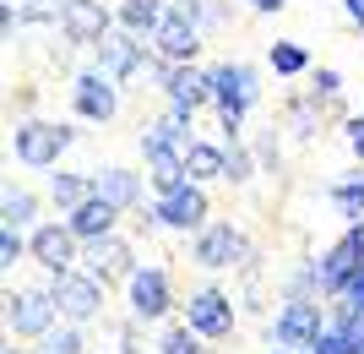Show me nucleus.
Masks as SVG:
<instances>
[{
	"label": "nucleus",
	"instance_id": "33",
	"mask_svg": "<svg viewBox=\"0 0 364 354\" xmlns=\"http://www.w3.org/2000/svg\"><path fill=\"white\" fill-rule=\"evenodd\" d=\"M168 6V16L174 22H191V28H201L207 22V0H164Z\"/></svg>",
	"mask_w": 364,
	"mask_h": 354
},
{
	"label": "nucleus",
	"instance_id": "5",
	"mask_svg": "<svg viewBox=\"0 0 364 354\" xmlns=\"http://www.w3.org/2000/svg\"><path fill=\"white\" fill-rule=\"evenodd\" d=\"M125 311H131V322H164L168 311H174V283L158 262H141L136 273L125 278Z\"/></svg>",
	"mask_w": 364,
	"mask_h": 354
},
{
	"label": "nucleus",
	"instance_id": "16",
	"mask_svg": "<svg viewBox=\"0 0 364 354\" xmlns=\"http://www.w3.org/2000/svg\"><path fill=\"white\" fill-rule=\"evenodd\" d=\"M152 55H164L168 66H191L201 55V28H191V22H174V16H164V28L152 33Z\"/></svg>",
	"mask_w": 364,
	"mask_h": 354
},
{
	"label": "nucleus",
	"instance_id": "32",
	"mask_svg": "<svg viewBox=\"0 0 364 354\" xmlns=\"http://www.w3.org/2000/svg\"><path fill=\"white\" fill-rule=\"evenodd\" d=\"M22 256H28V240H22V229H11V224H6V229H0V267L11 273Z\"/></svg>",
	"mask_w": 364,
	"mask_h": 354
},
{
	"label": "nucleus",
	"instance_id": "25",
	"mask_svg": "<svg viewBox=\"0 0 364 354\" xmlns=\"http://www.w3.org/2000/svg\"><path fill=\"white\" fill-rule=\"evenodd\" d=\"M332 207L343 213V224H364V175H343L332 185Z\"/></svg>",
	"mask_w": 364,
	"mask_h": 354
},
{
	"label": "nucleus",
	"instance_id": "10",
	"mask_svg": "<svg viewBox=\"0 0 364 354\" xmlns=\"http://www.w3.org/2000/svg\"><path fill=\"white\" fill-rule=\"evenodd\" d=\"M158 207V224L164 229H180V234H196V229H207L213 224V202H207V185H196V180H185V185H174V191H164V197L152 202Z\"/></svg>",
	"mask_w": 364,
	"mask_h": 354
},
{
	"label": "nucleus",
	"instance_id": "18",
	"mask_svg": "<svg viewBox=\"0 0 364 354\" xmlns=\"http://www.w3.org/2000/svg\"><path fill=\"white\" fill-rule=\"evenodd\" d=\"M92 185H98V197L114 202L120 213H136V207H141V175H136V170H120V164L92 170Z\"/></svg>",
	"mask_w": 364,
	"mask_h": 354
},
{
	"label": "nucleus",
	"instance_id": "6",
	"mask_svg": "<svg viewBox=\"0 0 364 354\" xmlns=\"http://www.w3.org/2000/svg\"><path fill=\"white\" fill-rule=\"evenodd\" d=\"M28 262H38L49 278L71 273V267H82V240L71 234L65 218H44L38 229H28Z\"/></svg>",
	"mask_w": 364,
	"mask_h": 354
},
{
	"label": "nucleus",
	"instance_id": "37",
	"mask_svg": "<svg viewBox=\"0 0 364 354\" xmlns=\"http://www.w3.org/2000/svg\"><path fill=\"white\" fill-rule=\"evenodd\" d=\"M343 11H348L353 22H364V0H343Z\"/></svg>",
	"mask_w": 364,
	"mask_h": 354
},
{
	"label": "nucleus",
	"instance_id": "41",
	"mask_svg": "<svg viewBox=\"0 0 364 354\" xmlns=\"http://www.w3.org/2000/svg\"><path fill=\"white\" fill-rule=\"evenodd\" d=\"M359 33H364V22H359Z\"/></svg>",
	"mask_w": 364,
	"mask_h": 354
},
{
	"label": "nucleus",
	"instance_id": "28",
	"mask_svg": "<svg viewBox=\"0 0 364 354\" xmlns=\"http://www.w3.org/2000/svg\"><path fill=\"white\" fill-rule=\"evenodd\" d=\"M158 354H213V349H207V338L191 322H174L164 333V343H158Z\"/></svg>",
	"mask_w": 364,
	"mask_h": 354
},
{
	"label": "nucleus",
	"instance_id": "3",
	"mask_svg": "<svg viewBox=\"0 0 364 354\" xmlns=\"http://www.w3.org/2000/svg\"><path fill=\"white\" fill-rule=\"evenodd\" d=\"M191 262H196L201 273H228V267H250L256 256H250V240H245L228 218H213V224L196 229V240H191Z\"/></svg>",
	"mask_w": 364,
	"mask_h": 354
},
{
	"label": "nucleus",
	"instance_id": "4",
	"mask_svg": "<svg viewBox=\"0 0 364 354\" xmlns=\"http://www.w3.org/2000/svg\"><path fill=\"white\" fill-rule=\"evenodd\" d=\"M76 142L71 125H55V120H22L11 131V147H16V164L28 170H60L65 147Z\"/></svg>",
	"mask_w": 364,
	"mask_h": 354
},
{
	"label": "nucleus",
	"instance_id": "31",
	"mask_svg": "<svg viewBox=\"0 0 364 354\" xmlns=\"http://www.w3.org/2000/svg\"><path fill=\"white\" fill-rule=\"evenodd\" d=\"M310 93H316L321 104H337V98H343V71H332V66H316V77H310Z\"/></svg>",
	"mask_w": 364,
	"mask_h": 354
},
{
	"label": "nucleus",
	"instance_id": "40",
	"mask_svg": "<svg viewBox=\"0 0 364 354\" xmlns=\"http://www.w3.org/2000/svg\"><path fill=\"white\" fill-rule=\"evenodd\" d=\"M272 354H304V349H272Z\"/></svg>",
	"mask_w": 364,
	"mask_h": 354
},
{
	"label": "nucleus",
	"instance_id": "17",
	"mask_svg": "<svg viewBox=\"0 0 364 354\" xmlns=\"http://www.w3.org/2000/svg\"><path fill=\"white\" fill-rule=\"evenodd\" d=\"M141 158H147V180H152V191H158V197L191 180V175H185V153H180V147H164V142H141Z\"/></svg>",
	"mask_w": 364,
	"mask_h": 354
},
{
	"label": "nucleus",
	"instance_id": "13",
	"mask_svg": "<svg viewBox=\"0 0 364 354\" xmlns=\"http://www.w3.org/2000/svg\"><path fill=\"white\" fill-rule=\"evenodd\" d=\"M60 33L71 49H98L114 33V16L98 6V0H65V16H60Z\"/></svg>",
	"mask_w": 364,
	"mask_h": 354
},
{
	"label": "nucleus",
	"instance_id": "19",
	"mask_svg": "<svg viewBox=\"0 0 364 354\" xmlns=\"http://www.w3.org/2000/svg\"><path fill=\"white\" fill-rule=\"evenodd\" d=\"M164 16H168L164 0H120V11H114V28H125V33H136L141 44H152V33L164 28Z\"/></svg>",
	"mask_w": 364,
	"mask_h": 354
},
{
	"label": "nucleus",
	"instance_id": "29",
	"mask_svg": "<svg viewBox=\"0 0 364 354\" xmlns=\"http://www.w3.org/2000/svg\"><path fill=\"white\" fill-rule=\"evenodd\" d=\"M223 153H228V185H245L250 175H256V164L261 158L245 147V137H234V142H223Z\"/></svg>",
	"mask_w": 364,
	"mask_h": 354
},
{
	"label": "nucleus",
	"instance_id": "24",
	"mask_svg": "<svg viewBox=\"0 0 364 354\" xmlns=\"http://www.w3.org/2000/svg\"><path fill=\"white\" fill-rule=\"evenodd\" d=\"M321 109H326V104H321L316 93H299V98L289 104V131L299 142H316L321 137Z\"/></svg>",
	"mask_w": 364,
	"mask_h": 354
},
{
	"label": "nucleus",
	"instance_id": "9",
	"mask_svg": "<svg viewBox=\"0 0 364 354\" xmlns=\"http://www.w3.org/2000/svg\"><path fill=\"white\" fill-rule=\"evenodd\" d=\"M55 322H60V306H55L49 283H44V289H16V294H6V327H11L16 338H33V343H38Z\"/></svg>",
	"mask_w": 364,
	"mask_h": 354
},
{
	"label": "nucleus",
	"instance_id": "21",
	"mask_svg": "<svg viewBox=\"0 0 364 354\" xmlns=\"http://www.w3.org/2000/svg\"><path fill=\"white\" fill-rule=\"evenodd\" d=\"M185 175H191L196 185L228 180V153H223V142H196V147L185 153Z\"/></svg>",
	"mask_w": 364,
	"mask_h": 354
},
{
	"label": "nucleus",
	"instance_id": "35",
	"mask_svg": "<svg viewBox=\"0 0 364 354\" xmlns=\"http://www.w3.org/2000/svg\"><path fill=\"white\" fill-rule=\"evenodd\" d=\"M343 300H348V306H359V311H364V262H359V273L348 278V289H343Z\"/></svg>",
	"mask_w": 364,
	"mask_h": 354
},
{
	"label": "nucleus",
	"instance_id": "20",
	"mask_svg": "<svg viewBox=\"0 0 364 354\" xmlns=\"http://www.w3.org/2000/svg\"><path fill=\"white\" fill-rule=\"evenodd\" d=\"M191 125H196L191 109H174V104H168V115H164V120H152L147 131H141V142H164V147L191 153V147H196V131H191Z\"/></svg>",
	"mask_w": 364,
	"mask_h": 354
},
{
	"label": "nucleus",
	"instance_id": "11",
	"mask_svg": "<svg viewBox=\"0 0 364 354\" xmlns=\"http://www.w3.org/2000/svg\"><path fill=\"white\" fill-rule=\"evenodd\" d=\"M71 104H76V115H82V120L109 125L114 115H120V82L92 66V71H82V77L71 82Z\"/></svg>",
	"mask_w": 364,
	"mask_h": 354
},
{
	"label": "nucleus",
	"instance_id": "12",
	"mask_svg": "<svg viewBox=\"0 0 364 354\" xmlns=\"http://www.w3.org/2000/svg\"><path fill=\"white\" fill-rule=\"evenodd\" d=\"M82 267H87L98 283H125L141 262H136V251H131L125 234H104V240H87V246H82Z\"/></svg>",
	"mask_w": 364,
	"mask_h": 354
},
{
	"label": "nucleus",
	"instance_id": "34",
	"mask_svg": "<svg viewBox=\"0 0 364 354\" xmlns=\"http://www.w3.org/2000/svg\"><path fill=\"white\" fill-rule=\"evenodd\" d=\"M343 137H348L353 158H359V164H364V115H348V120H343Z\"/></svg>",
	"mask_w": 364,
	"mask_h": 354
},
{
	"label": "nucleus",
	"instance_id": "36",
	"mask_svg": "<svg viewBox=\"0 0 364 354\" xmlns=\"http://www.w3.org/2000/svg\"><path fill=\"white\" fill-rule=\"evenodd\" d=\"M256 158L267 164V170H277V131H272V137H261V142H256Z\"/></svg>",
	"mask_w": 364,
	"mask_h": 354
},
{
	"label": "nucleus",
	"instance_id": "27",
	"mask_svg": "<svg viewBox=\"0 0 364 354\" xmlns=\"http://www.w3.org/2000/svg\"><path fill=\"white\" fill-rule=\"evenodd\" d=\"M87 349V327H76V322H55L38 338V354H82Z\"/></svg>",
	"mask_w": 364,
	"mask_h": 354
},
{
	"label": "nucleus",
	"instance_id": "2",
	"mask_svg": "<svg viewBox=\"0 0 364 354\" xmlns=\"http://www.w3.org/2000/svg\"><path fill=\"white\" fill-rule=\"evenodd\" d=\"M49 294H55V306H60V322H76V327L98 322L104 306H109V283H98L87 267L55 273V278H49Z\"/></svg>",
	"mask_w": 364,
	"mask_h": 354
},
{
	"label": "nucleus",
	"instance_id": "14",
	"mask_svg": "<svg viewBox=\"0 0 364 354\" xmlns=\"http://www.w3.org/2000/svg\"><path fill=\"white\" fill-rule=\"evenodd\" d=\"M164 98H168L174 109H191V115H196L201 104H213V71H201L196 61H191V66H168Z\"/></svg>",
	"mask_w": 364,
	"mask_h": 354
},
{
	"label": "nucleus",
	"instance_id": "7",
	"mask_svg": "<svg viewBox=\"0 0 364 354\" xmlns=\"http://www.w3.org/2000/svg\"><path fill=\"white\" fill-rule=\"evenodd\" d=\"M326 333V300H283V311L272 316V343L277 349H316V338Z\"/></svg>",
	"mask_w": 364,
	"mask_h": 354
},
{
	"label": "nucleus",
	"instance_id": "30",
	"mask_svg": "<svg viewBox=\"0 0 364 354\" xmlns=\"http://www.w3.org/2000/svg\"><path fill=\"white\" fill-rule=\"evenodd\" d=\"M310 354H364V338H353V333H343V327L326 322V333L316 338V349Z\"/></svg>",
	"mask_w": 364,
	"mask_h": 354
},
{
	"label": "nucleus",
	"instance_id": "23",
	"mask_svg": "<svg viewBox=\"0 0 364 354\" xmlns=\"http://www.w3.org/2000/svg\"><path fill=\"white\" fill-rule=\"evenodd\" d=\"M0 218L11 224V229H38L44 218H38V197H33L28 185H6V202H0Z\"/></svg>",
	"mask_w": 364,
	"mask_h": 354
},
{
	"label": "nucleus",
	"instance_id": "38",
	"mask_svg": "<svg viewBox=\"0 0 364 354\" xmlns=\"http://www.w3.org/2000/svg\"><path fill=\"white\" fill-rule=\"evenodd\" d=\"M250 6H256V11H283L289 0H250Z\"/></svg>",
	"mask_w": 364,
	"mask_h": 354
},
{
	"label": "nucleus",
	"instance_id": "39",
	"mask_svg": "<svg viewBox=\"0 0 364 354\" xmlns=\"http://www.w3.org/2000/svg\"><path fill=\"white\" fill-rule=\"evenodd\" d=\"M0 354H28V349H11V343H6V349H0Z\"/></svg>",
	"mask_w": 364,
	"mask_h": 354
},
{
	"label": "nucleus",
	"instance_id": "15",
	"mask_svg": "<svg viewBox=\"0 0 364 354\" xmlns=\"http://www.w3.org/2000/svg\"><path fill=\"white\" fill-rule=\"evenodd\" d=\"M65 224H71V234L87 246V240H104V234H114V224H120V207H114V202H104L98 191H92L82 207H71V213H65Z\"/></svg>",
	"mask_w": 364,
	"mask_h": 354
},
{
	"label": "nucleus",
	"instance_id": "22",
	"mask_svg": "<svg viewBox=\"0 0 364 354\" xmlns=\"http://www.w3.org/2000/svg\"><path fill=\"white\" fill-rule=\"evenodd\" d=\"M92 191H98V185H92V170H87V175H82V170H55V175H49V202H55L60 213L82 207Z\"/></svg>",
	"mask_w": 364,
	"mask_h": 354
},
{
	"label": "nucleus",
	"instance_id": "8",
	"mask_svg": "<svg viewBox=\"0 0 364 354\" xmlns=\"http://www.w3.org/2000/svg\"><path fill=\"white\" fill-rule=\"evenodd\" d=\"M185 322L196 327L207 343H223L234 338V327H240V311H234V294L218 289V283H207V289H196L191 300H185Z\"/></svg>",
	"mask_w": 364,
	"mask_h": 354
},
{
	"label": "nucleus",
	"instance_id": "1",
	"mask_svg": "<svg viewBox=\"0 0 364 354\" xmlns=\"http://www.w3.org/2000/svg\"><path fill=\"white\" fill-rule=\"evenodd\" d=\"M256 98H261L256 66H240V61L213 66V109H218V125H223V142L245 137V109Z\"/></svg>",
	"mask_w": 364,
	"mask_h": 354
},
{
	"label": "nucleus",
	"instance_id": "26",
	"mask_svg": "<svg viewBox=\"0 0 364 354\" xmlns=\"http://www.w3.org/2000/svg\"><path fill=\"white\" fill-rule=\"evenodd\" d=\"M267 66H272L277 77H304V71H310V49L294 44V38H277V44L267 49Z\"/></svg>",
	"mask_w": 364,
	"mask_h": 354
}]
</instances>
